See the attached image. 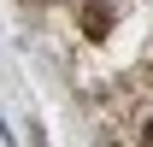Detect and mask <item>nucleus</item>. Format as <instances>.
Segmentation results:
<instances>
[{
  "label": "nucleus",
  "instance_id": "1",
  "mask_svg": "<svg viewBox=\"0 0 153 147\" xmlns=\"http://www.w3.org/2000/svg\"><path fill=\"white\" fill-rule=\"evenodd\" d=\"M76 24H82V36H88V41H100V36H106V30L118 24V12L106 6V0H82V12H76Z\"/></svg>",
  "mask_w": 153,
  "mask_h": 147
},
{
  "label": "nucleus",
  "instance_id": "2",
  "mask_svg": "<svg viewBox=\"0 0 153 147\" xmlns=\"http://www.w3.org/2000/svg\"><path fill=\"white\" fill-rule=\"evenodd\" d=\"M141 147H153V124H141Z\"/></svg>",
  "mask_w": 153,
  "mask_h": 147
},
{
  "label": "nucleus",
  "instance_id": "3",
  "mask_svg": "<svg viewBox=\"0 0 153 147\" xmlns=\"http://www.w3.org/2000/svg\"><path fill=\"white\" fill-rule=\"evenodd\" d=\"M147 82H153V59H147Z\"/></svg>",
  "mask_w": 153,
  "mask_h": 147
}]
</instances>
